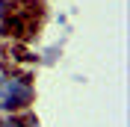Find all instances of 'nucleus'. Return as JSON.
I'll list each match as a JSON object with an SVG mask.
<instances>
[{
    "mask_svg": "<svg viewBox=\"0 0 130 127\" xmlns=\"http://www.w3.org/2000/svg\"><path fill=\"white\" fill-rule=\"evenodd\" d=\"M6 18V0H0V21Z\"/></svg>",
    "mask_w": 130,
    "mask_h": 127,
    "instance_id": "nucleus-2",
    "label": "nucleus"
},
{
    "mask_svg": "<svg viewBox=\"0 0 130 127\" xmlns=\"http://www.w3.org/2000/svg\"><path fill=\"white\" fill-rule=\"evenodd\" d=\"M3 127H27V124H21V121H6Z\"/></svg>",
    "mask_w": 130,
    "mask_h": 127,
    "instance_id": "nucleus-3",
    "label": "nucleus"
},
{
    "mask_svg": "<svg viewBox=\"0 0 130 127\" xmlns=\"http://www.w3.org/2000/svg\"><path fill=\"white\" fill-rule=\"evenodd\" d=\"M32 101V86L24 77H0V112L24 109Z\"/></svg>",
    "mask_w": 130,
    "mask_h": 127,
    "instance_id": "nucleus-1",
    "label": "nucleus"
}]
</instances>
